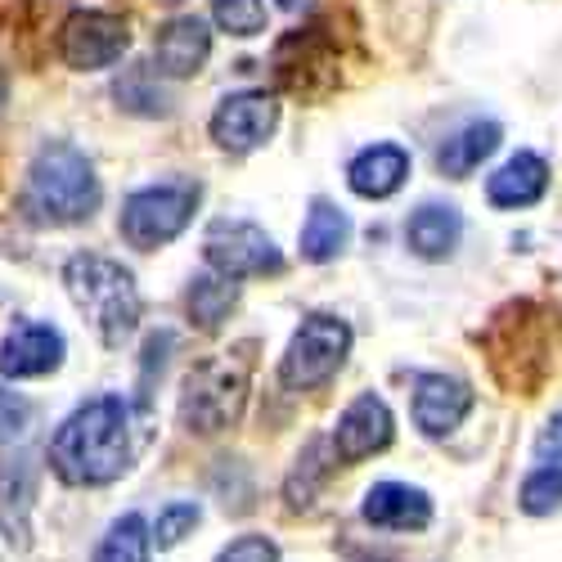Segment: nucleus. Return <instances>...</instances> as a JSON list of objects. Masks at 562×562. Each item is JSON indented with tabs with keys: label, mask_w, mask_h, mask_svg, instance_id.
Wrapping results in <instances>:
<instances>
[{
	"label": "nucleus",
	"mask_w": 562,
	"mask_h": 562,
	"mask_svg": "<svg viewBox=\"0 0 562 562\" xmlns=\"http://www.w3.org/2000/svg\"><path fill=\"white\" fill-rule=\"evenodd\" d=\"M149 418L126 396H95L77 405L50 437V468L68 486H109L139 459Z\"/></svg>",
	"instance_id": "f257e3e1"
},
{
	"label": "nucleus",
	"mask_w": 562,
	"mask_h": 562,
	"mask_svg": "<svg viewBox=\"0 0 562 562\" xmlns=\"http://www.w3.org/2000/svg\"><path fill=\"white\" fill-rule=\"evenodd\" d=\"M64 284L77 311L90 319V329L100 334L109 351H117L139 324V289L122 261L100 257V252H77L64 266Z\"/></svg>",
	"instance_id": "f03ea898"
},
{
	"label": "nucleus",
	"mask_w": 562,
	"mask_h": 562,
	"mask_svg": "<svg viewBox=\"0 0 562 562\" xmlns=\"http://www.w3.org/2000/svg\"><path fill=\"white\" fill-rule=\"evenodd\" d=\"M100 207V176L90 158L68 145V139H50L27 171V212L45 225H72L86 221Z\"/></svg>",
	"instance_id": "7ed1b4c3"
},
{
	"label": "nucleus",
	"mask_w": 562,
	"mask_h": 562,
	"mask_svg": "<svg viewBox=\"0 0 562 562\" xmlns=\"http://www.w3.org/2000/svg\"><path fill=\"white\" fill-rule=\"evenodd\" d=\"M248 356H212L184 373L180 387V424L190 432H225L239 424L244 401H248Z\"/></svg>",
	"instance_id": "20e7f679"
},
{
	"label": "nucleus",
	"mask_w": 562,
	"mask_h": 562,
	"mask_svg": "<svg viewBox=\"0 0 562 562\" xmlns=\"http://www.w3.org/2000/svg\"><path fill=\"white\" fill-rule=\"evenodd\" d=\"M491 369L508 392H536L549 373V347H544V315L531 302H518L495 315L491 329Z\"/></svg>",
	"instance_id": "39448f33"
},
{
	"label": "nucleus",
	"mask_w": 562,
	"mask_h": 562,
	"mask_svg": "<svg viewBox=\"0 0 562 562\" xmlns=\"http://www.w3.org/2000/svg\"><path fill=\"white\" fill-rule=\"evenodd\" d=\"M194 207H199V180H162V184H149V190H135L122 203L117 229L131 248L154 252L194 221Z\"/></svg>",
	"instance_id": "423d86ee"
},
{
	"label": "nucleus",
	"mask_w": 562,
	"mask_h": 562,
	"mask_svg": "<svg viewBox=\"0 0 562 562\" xmlns=\"http://www.w3.org/2000/svg\"><path fill=\"white\" fill-rule=\"evenodd\" d=\"M347 351H351L347 319H338V315H306L302 329L289 342V351H284L279 379H284V387H293V392H315V387H324L342 369Z\"/></svg>",
	"instance_id": "0eeeda50"
},
{
	"label": "nucleus",
	"mask_w": 562,
	"mask_h": 562,
	"mask_svg": "<svg viewBox=\"0 0 562 562\" xmlns=\"http://www.w3.org/2000/svg\"><path fill=\"white\" fill-rule=\"evenodd\" d=\"M203 257L221 279H248V274H279L284 270V252L274 248V239L252 225V221H212Z\"/></svg>",
	"instance_id": "6e6552de"
},
{
	"label": "nucleus",
	"mask_w": 562,
	"mask_h": 562,
	"mask_svg": "<svg viewBox=\"0 0 562 562\" xmlns=\"http://www.w3.org/2000/svg\"><path fill=\"white\" fill-rule=\"evenodd\" d=\"M131 45V32H126V19L117 14H100V10H81L64 23L59 32V55L68 68H81V72H95V68H109L126 55Z\"/></svg>",
	"instance_id": "1a4fd4ad"
},
{
	"label": "nucleus",
	"mask_w": 562,
	"mask_h": 562,
	"mask_svg": "<svg viewBox=\"0 0 562 562\" xmlns=\"http://www.w3.org/2000/svg\"><path fill=\"white\" fill-rule=\"evenodd\" d=\"M279 122V100L266 90H239V95H225L221 109L212 113V139L229 154H252L257 145H266L270 131Z\"/></svg>",
	"instance_id": "9d476101"
},
{
	"label": "nucleus",
	"mask_w": 562,
	"mask_h": 562,
	"mask_svg": "<svg viewBox=\"0 0 562 562\" xmlns=\"http://www.w3.org/2000/svg\"><path fill=\"white\" fill-rule=\"evenodd\" d=\"M392 446V409L383 396H373V392H360L342 418H338V428H334V450L342 463H360L369 454H379Z\"/></svg>",
	"instance_id": "9b49d317"
},
{
	"label": "nucleus",
	"mask_w": 562,
	"mask_h": 562,
	"mask_svg": "<svg viewBox=\"0 0 562 562\" xmlns=\"http://www.w3.org/2000/svg\"><path fill=\"white\" fill-rule=\"evenodd\" d=\"M64 364V334L55 324L23 319L10 329V338L0 342V373L5 379H45Z\"/></svg>",
	"instance_id": "f8f14e48"
},
{
	"label": "nucleus",
	"mask_w": 562,
	"mask_h": 562,
	"mask_svg": "<svg viewBox=\"0 0 562 562\" xmlns=\"http://www.w3.org/2000/svg\"><path fill=\"white\" fill-rule=\"evenodd\" d=\"M468 409H473V387L463 379H446V373H418L414 379V424L428 437H450Z\"/></svg>",
	"instance_id": "ddd939ff"
},
{
	"label": "nucleus",
	"mask_w": 562,
	"mask_h": 562,
	"mask_svg": "<svg viewBox=\"0 0 562 562\" xmlns=\"http://www.w3.org/2000/svg\"><path fill=\"white\" fill-rule=\"evenodd\" d=\"M32 499H36V459L27 450L0 459V536L14 549L32 544Z\"/></svg>",
	"instance_id": "4468645a"
},
{
	"label": "nucleus",
	"mask_w": 562,
	"mask_h": 562,
	"mask_svg": "<svg viewBox=\"0 0 562 562\" xmlns=\"http://www.w3.org/2000/svg\"><path fill=\"white\" fill-rule=\"evenodd\" d=\"M364 522L383 531H424L432 522V499L428 491L405 486V482H379L364 491Z\"/></svg>",
	"instance_id": "2eb2a0df"
},
{
	"label": "nucleus",
	"mask_w": 562,
	"mask_h": 562,
	"mask_svg": "<svg viewBox=\"0 0 562 562\" xmlns=\"http://www.w3.org/2000/svg\"><path fill=\"white\" fill-rule=\"evenodd\" d=\"M212 55V32L199 14L171 19L154 41V64L162 77H194Z\"/></svg>",
	"instance_id": "dca6fc26"
},
{
	"label": "nucleus",
	"mask_w": 562,
	"mask_h": 562,
	"mask_svg": "<svg viewBox=\"0 0 562 562\" xmlns=\"http://www.w3.org/2000/svg\"><path fill=\"white\" fill-rule=\"evenodd\" d=\"M549 190V162L540 154H513L491 180H486V199L495 207H531Z\"/></svg>",
	"instance_id": "f3484780"
},
{
	"label": "nucleus",
	"mask_w": 562,
	"mask_h": 562,
	"mask_svg": "<svg viewBox=\"0 0 562 562\" xmlns=\"http://www.w3.org/2000/svg\"><path fill=\"white\" fill-rule=\"evenodd\" d=\"M409 176V154L396 145H373L364 154H356V162L347 167V180L360 199H387L396 194Z\"/></svg>",
	"instance_id": "a211bd4d"
},
{
	"label": "nucleus",
	"mask_w": 562,
	"mask_h": 562,
	"mask_svg": "<svg viewBox=\"0 0 562 562\" xmlns=\"http://www.w3.org/2000/svg\"><path fill=\"white\" fill-rule=\"evenodd\" d=\"M499 122H491V117H477V122H468V126H459L446 145L437 149V167H441V176H454V180H463L468 171H477L495 149H499Z\"/></svg>",
	"instance_id": "6ab92c4d"
},
{
	"label": "nucleus",
	"mask_w": 562,
	"mask_h": 562,
	"mask_svg": "<svg viewBox=\"0 0 562 562\" xmlns=\"http://www.w3.org/2000/svg\"><path fill=\"white\" fill-rule=\"evenodd\" d=\"M459 234H463V216L454 207H446V203H424L405 221V244L424 261L450 257L454 244H459Z\"/></svg>",
	"instance_id": "aec40b11"
},
{
	"label": "nucleus",
	"mask_w": 562,
	"mask_h": 562,
	"mask_svg": "<svg viewBox=\"0 0 562 562\" xmlns=\"http://www.w3.org/2000/svg\"><path fill=\"white\" fill-rule=\"evenodd\" d=\"M351 239V221L342 207H334L329 199H315L311 216L302 225V257L306 261H334Z\"/></svg>",
	"instance_id": "412c9836"
},
{
	"label": "nucleus",
	"mask_w": 562,
	"mask_h": 562,
	"mask_svg": "<svg viewBox=\"0 0 562 562\" xmlns=\"http://www.w3.org/2000/svg\"><path fill=\"white\" fill-rule=\"evenodd\" d=\"M90 562H149V522L139 518V513L117 518Z\"/></svg>",
	"instance_id": "4be33fe9"
},
{
	"label": "nucleus",
	"mask_w": 562,
	"mask_h": 562,
	"mask_svg": "<svg viewBox=\"0 0 562 562\" xmlns=\"http://www.w3.org/2000/svg\"><path fill=\"white\" fill-rule=\"evenodd\" d=\"M234 297H239V289H234V279L199 274L194 284H190V315L203 324V329H216V324L229 315Z\"/></svg>",
	"instance_id": "5701e85b"
},
{
	"label": "nucleus",
	"mask_w": 562,
	"mask_h": 562,
	"mask_svg": "<svg viewBox=\"0 0 562 562\" xmlns=\"http://www.w3.org/2000/svg\"><path fill=\"white\" fill-rule=\"evenodd\" d=\"M199 522H203V508H199L194 499H176V504L158 508V518H154V527H149V544L176 549L184 536H194Z\"/></svg>",
	"instance_id": "b1692460"
},
{
	"label": "nucleus",
	"mask_w": 562,
	"mask_h": 562,
	"mask_svg": "<svg viewBox=\"0 0 562 562\" xmlns=\"http://www.w3.org/2000/svg\"><path fill=\"white\" fill-rule=\"evenodd\" d=\"M518 504H522V513H531V518H544V513L562 508V463L536 468L518 491Z\"/></svg>",
	"instance_id": "393cba45"
},
{
	"label": "nucleus",
	"mask_w": 562,
	"mask_h": 562,
	"mask_svg": "<svg viewBox=\"0 0 562 562\" xmlns=\"http://www.w3.org/2000/svg\"><path fill=\"white\" fill-rule=\"evenodd\" d=\"M212 14L221 23V32H229V36H257L266 27L261 0H212Z\"/></svg>",
	"instance_id": "a878e982"
},
{
	"label": "nucleus",
	"mask_w": 562,
	"mask_h": 562,
	"mask_svg": "<svg viewBox=\"0 0 562 562\" xmlns=\"http://www.w3.org/2000/svg\"><path fill=\"white\" fill-rule=\"evenodd\" d=\"M27 424H32V405H27L19 392L0 387V446L19 441V437L27 432Z\"/></svg>",
	"instance_id": "bb28decb"
},
{
	"label": "nucleus",
	"mask_w": 562,
	"mask_h": 562,
	"mask_svg": "<svg viewBox=\"0 0 562 562\" xmlns=\"http://www.w3.org/2000/svg\"><path fill=\"white\" fill-rule=\"evenodd\" d=\"M216 562H279V549H274V540H266V536H239L234 544L221 549Z\"/></svg>",
	"instance_id": "cd10ccee"
},
{
	"label": "nucleus",
	"mask_w": 562,
	"mask_h": 562,
	"mask_svg": "<svg viewBox=\"0 0 562 562\" xmlns=\"http://www.w3.org/2000/svg\"><path fill=\"white\" fill-rule=\"evenodd\" d=\"M536 454H540V459L553 454V463H562V414H553V418H549V428L536 437Z\"/></svg>",
	"instance_id": "c85d7f7f"
},
{
	"label": "nucleus",
	"mask_w": 562,
	"mask_h": 562,
	"mask_svg": "<svg viewBox=\"0 0 562 562\" xmlns=\"http://www.w3.org/2000/svg\"><path fill=\"white\" fill-rule=\"evenodd\" d=\"M284 10H302V5H311V0H279Z\"/></svg>",
	"instance_id": "c756f323"
}]
</instances>
